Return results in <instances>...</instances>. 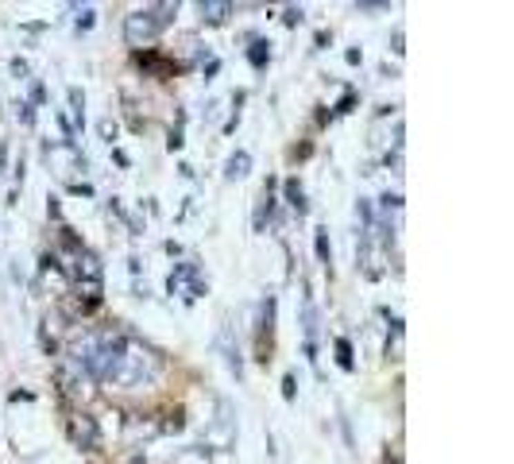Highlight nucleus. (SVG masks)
I'll return each instance as SVG.
<instances>
[{"instance_id": "obj_7", "label": "nucleus", "mask_w": 514, "mask_h": 464, "mask_svg": "<svg viewBox=\"0 0 514 464\" xmlns=\"http://www.w3.org/2000/svg\"><path fill=\"white\" fill-rule=\"evenodd\" d=\"M197 275H201V271H197V263H194V259L178 263L175 271L166 275V294H186V287H190V283H194Z\"/></svg>"}, {"instance_id": "obj_12", "label": "nucleus", "mask_w": 514, "mask_h": 464, "mask_svg": "<svg viewBox=\"0 0 514 464\" xmlns=\"http://www.w3.org/2000/svg\"><path fill=\"white\" fill-rule=\"evenodd\" d=\"M282 194H286V205H290L298 217L310 209L306 205V194H302V186H298V178H286V182H282Z\"/></svg>"}, {"instance_id": "obj_14", "label": "nucleus", "mask_w": 514, "mask_h": 464, "mask_svg": "<svg viewBox=\"0 0 514 464\" xmlns=\"http://www.w3.org/2000/svg\"><path fill=\"white\" fill-rule=\"evenodd\" d=\"M248 62H252L255 70H263L267 62H271V43H267V39H255L252 47H248Z\"/></svg>"}, {"instance_id": "obj_9", "label": "nucleus", "mask_w": 514, "mask_h": 464, "mask_svg": "<svg viewBox=\"0 0 514 464\" xmlns=\"http://www.w3.org/2000/svg\"><path fill=\"white\" fill-rule=\"evenodd\" d=\"M252 174V151H233V155H228V163H224V178H228V182H236V178H248Z\"/></svg>"}, {"instance_id": "obj_32", "label": "nucleus", "mask_w": 514, "mask_h": 464, "mask_svg": "<svg viewBox=\"0 0 514 464\" xmlns=\"http://www.w3.org/2000/svg\"><path fill=\"white\" fill-rule=\"evenodd\" d=\"M47 213H50V217H55V221L62 217V213H59V198H47Z\"/></svg>"}, {"instance_id": "obj_6", "label": "nucleus", "mask_w": 514, "mask_h": 464, "mask_svg": "<svg viewBox=\"0 0 514 464\" xmlns=\"http://www.w3.org/2000/svg\"><path fill=\"white\" fill-rule=\"evenodd\" d=\"M70 441L78 445L81 453H97L101 449V425L93 414H74L70 418Z\"/></svg>"}, {"instance_id": "obj_27", "label": "nucleus", "mask_w": 514, "mask_h": 464, "mask_svg": "<svg viewBox=\"0 0 514 464\" xmlns=\"http://www.w3.org/2000/svg\"><path fill=\"white\" fill-rule=\"evenodd\" d=\"M43 97H47V89H43V81H35L31 85V105H43Z\"/></svg>"}, {"instance_id": "obj_10", "label": "nucleus", "mask_w": 514, "mask_h": 464, "mask_svg": "<svg viewBox=\"0 0 514 464\" xmlns=\"http://www.w3.org/2000/svg\"><path fill=\"white\" fill-rule=\"evenodd\" d=\"M217 348L224 352V364L233 367V376L240 379V376H244V360H240V348H236L233 336H228V329H221V336H217Z\"/></svg>"}, {"instance_id": "obj_11", "label": "nucleus", "mask_w": 514, "mask_h": 464, "mask_svg": "<svg viewBox=\"0 0 514 464\" xmlns=\"http://www.w3.org/2000/svg\"><path fill=\"white\" fill-rule=\"evenodd\" d=\"M197 12H201L205 23H224L228 16H233V4H228V0H201Z\"/></svg>"}, {"instance_id": "obj_16", "label": "nucleus", "mask_w": 514, "mask_h": 464, "mask_svg": "<svg viewBox=\"0 0 514 464\" xmlns=\"http://www.w3.org/2000/svg\"><path fill=\"white\" fill-rule=\"evenodd\" d=\"M313 248H317V259H321V263H329V259H333L329 232H325V228H317V236H313Z\"/></svg>"}, {"instance_id": "obj_22", "label": "nucleus", "mask_w": 514, "mask_h": 464, "mask_svg": "<svg viewBox=\"0 0 514 464\" xmlns=\"http://www.w3.org/2000/svg\"><path fill=\"white\" fill-rule=\"evenodd\" d=\"M12 74H16V78H28V74H31L28 59H20V54H16V59H12Z\"/></svg>"}, {"instance_id": "obj_17", "label": "nucleus", "mask_w": 514, "mask_h": 464, "mask_svg": "<svg viewBox=\"0 0 514 464\" xmlns=\"http://www.w3.org/2000/svg\"><path fill=\"white\" fill-rule=\"evenodd\" d=\"M175 464H209V453L205 449H182L175 456Z\"/></svg>"}, {"instance_id": "obj_3", "label": "nucleus", "mask_w": 514, "mask_h": 464, "mask_svg": "<svg viewBox=\"0 0 514 464\" xmlns=\"http://www.w3.org/2000/svg\"><path fill=\"white\" fill-rule=\"evenodd\" d=\"M236 445V418H233V406L224 403H217V418L209 425H205V453H209V449H217V453H224V449H233Z\"/></svg>"}, {"instance_id": "obj_13", "label": "nucleus", "mask_w": 514, "mask_h": 464, "mask_svg": "<svg viewBox=\"0 0 514 464\" xmlns=\"http://www.w3.org/2000/svg\"><path fill=\"white\" fill-rule=\"evenodd\" d=\"M70 112H74V128H86V93L78 85H70Z\"/></svg>"}, {"instance_id": "obj_2", "label": "nucleus", "mask_w": 514, "mask_h": 464, "mask_svg": "<svg viewBox=\"0 0 514 464\" xmlns=\"http://www.w3.org/2000/svg\"><path fill=\"white\" fill-rule=\"evenodd\" d=\"M66 271H70V283L78 287V298H86V306H97L101 294H105V267H101V259L89 248H81V252H74Z\"/></svg>"}, {"instance_id": "obj_31", "label": "nucleus", "mask_w": 514, "mask_h": 464, "mask_svg": "<svg viewBox=\"0 0 514 464\" xmlns=\"http://www.w3.org/2000/svg\"><path fill=\"white\" fill-rule=\"evenodd\" d=\"M344 59H348V66H359V62H364V50H356V47H352L348 54H344Z\"/></svg>"}, {"instance_id": "obj_23", "label": "nucleus", "mask_w": 514, "mask_h": 464, "mask_svg": "<svg viewBox=\"0 0 514 464\" xmlns=\"http://www.w3.org/2000/svg\"><path fill=\"white\" fill-rule=\"evenodd\" d=\"M282 23H286V28H298V23H302V8H286V12H282Z\"/></svg>"}, {"instance_id": "obj_21", "label": "nucleus", "mask_w": 514, "mask_h": 464, "mask_svg": "<svg viewBox=\"0 0 514 464\" xmlns=\"http://www.w3.org/2000/svg\"><path fill=\"white\" fill-rule=\"evenodd\" d=\"M20 124H23V128L35 124V105H31V101H23V105H20Z\"/></svg>"}, {"instance_id": "obj_24", "label": "nucleus", "mask_w": 514, "mask_h": 464, "mask_svg": "<svg viewBox=\"0 0 514 464\" xmlns=\"http://www.w3.org/2000/svg\"><path fill=\"white\" fill-rule=\"evenodd\" d=\"M356 12H391V4L387 0H379V4H368V0H364V4H356Z\"/></svg>"}, {"instance_id": "obj_34", "label": "nucleus", "mask_w": 514, "mask_h": 464, "mask_svg": "<svg viewBox=\"0 0 514 464\" xmlns=\"http://www.w3.org/2000/svg\"><path fill=\"white\" fill-rule=\"evenodd\" d=\"M4 159H8V148H0V170H4Z\"/></svg>"}, {"instance_id": "obj_26", "label": "nucleus", "mask_w": 514, "mask_h": 464, "mask_svg": "<svg viewBox=\"0 0 514 464\" xmlns=\"http://www.w3.org/2000/svg\"><path fill=\"white\" fill-rule=\"evenodd\" d=\"M182 143H186V139H182V128H175V132H170V139H166V148H170V151H182Z\"/></svg>"}, {"instance_id": "obj_4", "label": "nucleus", "mask_w": 514, "mask_h": 464, "mask_svg": "<svg viewBox=\"0 0 514 464\" xmlns=\"http://www.w3.org/2000/svg\"><path fill=\"white\" fill-rule=\"evenodd\" d=\"M55 379H59L62 395H70V399H86L89 395V376L70 360V356H59V360H55Z\"/></svg>"}, {"instance_id": "obj_30", "label": "nucleus", "mask_w": 514, "mask_h": 464, "mask_svg": "<svg viewBox=\"0 0 514 464\" xmlns=\"http://www.w3.org/2000/svg\"><path fill=\"white\" fill-rule=\"evenodd\" d=\"M282 395H286V399H294V395H298V391H294V376H286V379H282Z\"/></svg>"}, {"instance_id": "obj_15", "label": "nucleus", "mask_w": 514, "mask_h": 464, "mask_svg": "<svg viewBox=\"0 0 514 464\" xmlns=\"http://www.w3.org/2000/svg\"><path fill=\"white\" fill-rule=\"evenodd\" d=\"M333 348H337V364L344 367V372H352V367H356V360H352V341H348V336H337V345H333Z\"/></svg>"}, {"instance_id": "obj_33", "label": "nucleus", "mask_w": 514, "mask_h": 464, "mask_svg": "<svg viewBox=\"0 0 514 464\" xmlns=\"http://www.w3.org/2000/svg\"><path fill=\"white\" fill-rule=\"evenodd\" d=\"M391 50H395V54H402V50H406V47H402V31H395V39H391Z\"/></svg>"}, {"instance_id": "obj_19", "label": "nucleus", "mask_w": 514, "mask_h": 464, "mask_svg": "<svg viewBox=\"0 0 514 464\" xmlns=\"http://www.w3.org/2000/svg\"><path fill=\"white\" fill-rule=\"evenodd\" d=\"M93 23H97V12L89 8V4H86V8H78V20H74V28H78V31H89Z\"/></svg>"}, {"instance_id": "obj_1", "label": "nucleus", "mask_w": 514, "mask_h": 464, "mask_svg": "<svg viewBox=\"0 0 514 464\" xmlns=\"http://www.w3.org/2000/svg\"><path fill=\"white\" fill-rule=\"evenodd\" d=\"M178 16V4H151V8H139L124 20V43L128 47H151V43L163 35V28Z\"/></svg>"}, {"instance_id": "obj_20", "label": "nucleus", "mask_w": 514, "mask_h": 464, "mask_svg": "<svg viewBox=\"0 0 514 464\" xmlns=\"http://www.w3.org/2000/svg\"><path fill=\"white\" fill-rule=\"evenodd\" d=\"M159 430H163V434H182V430H186V418H182V410H178V414H170L166 422H159Z\"/></svg>"}, {"instance_id": "obj_8", "label": "nucleus", "mask_w": 514, "mask_h": 464, "mask_svg": "<svg viewBox=\"0 0 514 464\" xmlns=\"http://www.w3.org/2000/svg\"><path fill=\"white\" fill-rule=\"evenodd\" d=\"M124 434H128V441H151V437H159L163 430H159V422H155V418L132 414V418L124 422Z\"/></svg>"}, {"instance_id": "obj_29", "label": "nucleus", "mask_w": 514, "mask_h": 464, "mask_svg": "<svg viewBox=\"0 0 514 464\" xmlns=\"http://www.w3.org/2000/svg\"><path fill=\"white\" fill-rule=\"evenodd\" d=\"M352 105H356V93H344L340 105H337V112H352Z\"/></svg>"}, {"instance_id": "obj_18", "label": "nucleus", "mask_w": 514, "mask_h": 464, "mask_svg": "<svg viewBox=\"0 0 514 464\" xmlns=\"http://www.w3.org/2000/svg\"><path fill=\"white\" fill-rule=\"evenodd\" d=\"M201 294H209V283H205V279L197 275L194 283H190V287H186V294H182V298H186V302H197V298H201Z\"/></svg>"}, {"instance_id": "obj_28", "label": "nucleus", "mask_w": 514, "mask_h": 464, "mask_svg": "<svg viewBox=\"0 0 514 464\" xmlns=\"http://www.w3.org/2000/svg\"><path fill=\"white\" fill-rule=\"evenodd\" d=\"M101 136L112 143V139H117V124H112V120H101Z\"/></svg>"}, {"instance_id": "obj_5", "label": "nucleus", "mask_w": 514, "mask_h": 464, "mask_svg": "<svg viewBox=\"0 0 514 464\" xmlns=\"http://www.w3.org/2000/svg\"><path fill=\"white\" fill-rule=\"evenodd\" d=\"M356 267H359V275L364 279H383V248L375 244V236L371 232H359L356 240Z\"/></svg>"}, {"instance_id": "obj_25", "label": "nucleus", "mask_w": 514, "mask_h": 464, "mask_svg": "<svg viewBox=\"0 0 514 464\" xmlns=\"http://www.w3.org/2000/svg\"><path fill=\"white\" fill-rule=\"evenodd\" d=\"M120 464H147V461H144V449H132V453H124V456H120Z\"/></svg>"}]
</instances>
